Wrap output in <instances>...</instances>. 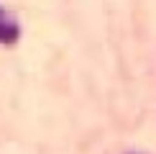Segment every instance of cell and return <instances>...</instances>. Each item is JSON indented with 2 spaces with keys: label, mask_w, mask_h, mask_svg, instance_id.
Instances as JSON below:
<instances>
[{
  "label": "cell",
  "mask_w": 156,
  "mask_h": 154,
  "mask_svg": "<svg viewBox=\"0 0 156 154\" xmlns=\"http://www.w3.org/2000/svg\"><path fill=\"white\" fill-rule=\"evenodd\" d=\"M18 38V26L5 16V10L0 8V44H13Z\"/></svg>",
  "instance_id": "obj_1"
}]
</instances>
